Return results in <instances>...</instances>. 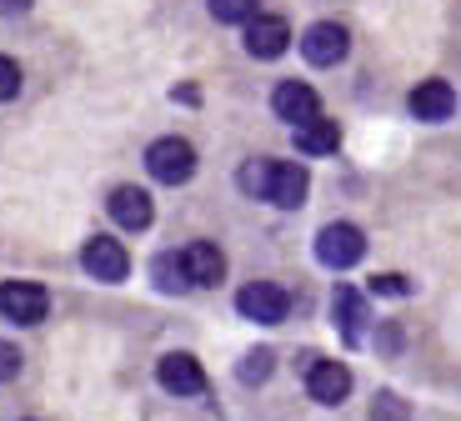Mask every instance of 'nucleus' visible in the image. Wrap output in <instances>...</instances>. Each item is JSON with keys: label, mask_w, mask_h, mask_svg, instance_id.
Here are the masks:
<instances>
[{"label": "nucleus", "mask_w": 461, "mask_h": 421, "mask_svg": "<svg viewBox=\"0 0 461 421\" xmlns=\"http://www.w3.org/2000/svg\"><path fill=\"white\" fill-rule=\"evenodd\" d=\"M146 171L161 186H181V181H191V171H196V151H191V141H181V136H161L146 151Z\"/></svg>", "instance_id": "nucleus-1"}, {"label": "nucleus", "mask_w": 461, "mask_h": 421, "mask_svg": "<svg viewBox=\"0 0 461 421\" xmlns=\"http://www.w3.org/2000/svg\"><path fill=\"white\" fill-rule=\"evenodd\" d=\"M361 256H366V236H361L351 221H331V226L316 236V261L331 266V271H351Z\"/></svg>", "instance_id": "nucleus-2"}, {"label": "nucleus", "mask_w": 461, "mask_h": 421, "mask_svg": "<svg viewBox=\"0 0 461 421\" xmlns=\"http://www.w3.org/2000/svg\"><path fill=\"white\" fill-rule=\"evenodd\" d=\"M50 311V291L41 281H5L0 286V316L15 326H35Z\"/></svg>", "instance_id": "nucleus-3"}, {"label": "nucleus", "mask_w": 461, "mask_h": 421, "mask_svg": "<svg viewBox=\"0 0 461 421\" xmlns=\"http://www.w3.org/2000/svg\"><path fill=\"white\" fill-rule=\"evenodd\" d=\"M236 311H241V316H251V321H261V326H276V321H286L291 297L281 291L276 281H251V286H241Z\"/></svg>", "instance_id": "nucleus-4"}, {"label": "nucleus", "mask_w": 461, "mask_h": 421, "mask_svg": "<svg viewBox=\"0 0 461 421\" xmlns=\"http://www.w3.org/2000/svg\"><path fill=\"white\" fill-rule=\"evenodd\" d=\"M81 266L95 276V281L115 286V281H126L131 256H126V246H121L115 236H91V241H86V251H81Z\"/></svg>", "instance_id": "nucleus-5"}, {"label": "nucleus", "mask_w": 461, "mask_h": 421, "mask_svg": "<svg viewBox=\"0 0 461 421\" xmlns=\"http://www.w3.org/2000/svg\"><path fill=\"white\" fill-rule=\"evenodd\" d=\"M306 191H312V176L301 171L296 160H271V181H266L261 201L281 206V211H296V206L306 201Z\"/></svg>", "instance_id": "nucleus-6"}, {"label": "nucleus", "mask_w": 461, "mask_h": 421, "mask_svg": "<svg viewBox=\"0 0 461 421\" xmlns=\"http://www.w3.org/2000/svg\"><path fill=\"white\" fill-rule=\"evenodd\" d=\"M156 376H161V387L171 391V397H206V371H201L196 356H185V352L161 356Z\"/></svg>", "instance_id": "nucleus-7"}, {"label": "nucleus", "mask_w": 461, "mask_h": 421, "mask_svg": "<svg viewBox=\"0 0 461 421\" xmlns=\"http://www.w3.org/2000/svg\"><path fill=\"white\" fill-rule=\"evenodd\" d=\"M271 111H276L286 125H306V121L321 115V101H316V91L306 86V80H281L276 91H271Z\"/></svg>", "instance_id": "nucleus-8"}, {"label": "nucleus", "mask_w": 461, "mask_h": 421, "mask_svg": "<svg viewBox=\"0 0 461 421\" xmlns=\"http://www.w3.org/2000/svg\"><path fill=\"white\" fill-rule=\"evenodd\" d=\"M301 50H306L312 66H336V60H346V50H351V35L336 21H316L312 31L301 35Z\"/></svg>", "instance_id": "nucleus-9"}, {"label": "nucleus", "mask_w": 461, "mask_h": 421, "mask_svg": "<svg viewBox=\"0 0 461 421\" xmlns=\"http://www.w3.org/2000/svg\"><path fill=\"white\" fill-rule=\"evenodd\" d=\"M286 46H291V25L281 21V15H251V21H246V50H251L256 60L286 56Z\"/></svg>", "instance_id": "nucleus-10"}, {"label": "nucleus", "mask_w": 461, "mask_h": 421, "mask_svg": "<svg viewBox=\"0 0 461 421\" xmlns=\"http://www.w3.org/2000/svg\"><path fill=\"white\" fill-rule=\"evenodd\" d=\"M306 391H312L321 407H336V401L351 397V371L341 362H312L306 366Z\"/></svg>", "instance_id": "nucleus-11"}, {"label": "nucleus", "mask_w": 461, "mask_h": 421, "mask_svg": "<svg viewBox=\"0 0 461 421\" xmlns=\"http://www.w3.org/2000/svg\"><path fill=\"white\" fill-rule=\"evenodd\" d=\"M411 115L416 121H451L456 115V91L447 80H421L411 91Z\"/></svg>", "instance_id": "nucleus-12"}, {"label": "nucleus", "mask_w": 461, "mask_h": 421, "mask_svg": "<svg viewBox=\"0 0 461 421\" xmlns=\"http://www.w3.org/2000/svg\"><path fill=\"white\" fill-rule=\"evenodd\" d=\"M111 216H115V226H126V231H146L150 226V196L140 191V186H115L111 191Z\"/></svg>", "instance_id": "nucleus-13"}, {"label": "nucleus", "mask_w": 461, "mask_h": 421, "mask_svg": "<svg viewBox=\"0 0 461 421\" xmlns=\"http://www.w3.org/2000/svg\"><path fill=\"white\" fill-rule=\"evenodd\" d=\"M185 261V276H191V286H221V276H226V256H221L211 241H196V246L181 251Z\"/></svg>", "instance_id": "nucleus-14"}, {"label": "nucleus", "mask_w": 461, "mask_h": 421, "mask_svg": "<svg viewBox=\"0 0 461 421\" xmlns=\"http://www.w3.org/2000/svg\"><path fill=\"white\" fill-rule=\"evenodd\" d=\"M336 326H341L346 346L361 342V331H366V301H361L357 286H336Z\"/></svg>", "instance_id": "nucleus-15"}, {"label": "nucleus", "mask_w": 461, "mask_h": 421, "mask_svg": "<svg viewBox=\"0 0 461 421\" xmlns=\"http://www.w3.org/2000/svg\"><path fill=\"white\" fill-rule=\"evenodd\" d=\"M336 146H341V131L331 121H321V115L296 125V151H306V156H331Z\"/></svg>", "instance_id": "nucleus-16"}, {"label": "nucleus", "mask_w": 461, "mask_h": 421, "mask_svg": "<svg viewBox=\"0 0 461 421\" xmlns=\"http://www.w3.org/2000/svg\"><path fill=\"white\" fill-rule=\"evenodd\" d=\"M156 286L161 291H191V276H185V261L176 256V251H166V256H156Z\"/></svg>", "instance_id": "nucleus-17"}, {"label": "nucleus", "mask_w": 461, "mask_h": 421, "mask_svg": "<svg viewBox=\"0 0 461 421\" xmlns=\"http://www.w3.org/2000/svg\"><path fill=\"white\" fill-rule=\"evenodd\" d=\"M211 15L226 25H246L256 15V0H211Z\"/></svg>", "instance_id": "nucleus-18"}, {"label": "nucleus", "mask_w": 461, "mask_h": 421, "mask_svg": "<svg viewBox=\"0 0 461 421\" xmlns=\"http://www.w3.org/2000/svg\"><path fill=\"white\" fill-rule=\"evenodd\" d=\"M266 181H271V160H251V166H241V186L251 196H266Z\"/></svg>", "instance_id": "nucleus-19"}, {"label": "nucleus", "mask_w": 461, "mask_h": 421, "mask_svg": "<svg viewBox=\"0 0 461 421\" xmlns=\"http://www.w3.org/2000/svg\"><path fill=\"white\" fill-rule=\"evenodd\" d=\"M21 96V66L11 56H0V101H15Z\"/></svg>", "instance_id": "nucleus-20"}, {"label": "nucleus", "mask_w": 461, "mask_h": 421, "mask_svg": "<svg viewBox=\"0 0 461 421\" xmlns=\"http://www.w3.org/2000/svg\"><path fill=\"white\" fill-rule=\"evenodd\" d=\"M371 291H376V297H406V291H411V281H406V276H396V271H381L376 281H371Z\"/></svg>", "instance_id": "nucleus-21"}, {"label": "nucleus", "mask_w": 461, "mask_h": 421, "mask_svg": "<svg viewBox=\"0 0 461 421\" xmlns=\"http://www.w3.org/2000/svg\"><path fill=\"white\" fill-rule=\"evenodd\" d=\"M266 371H271V352H266V346H261V352H251V356L241 362V381H261Z\"/></svg>", "instance_id": "nucleus-22"}, {"label": "nucleus", "mask_w": 461, "mask_h": 421, "mask_svg": "<svg viewBox=\"0 0 461 421\" xmlns=\"http://www.w3.org/2000/svg\"><path fill=\"white\" fill-rule=\"evenodd\" d=\"M15 371H21V352L11 342H0V381H15Z\"/></svg>", "instance_id": "nucleus-23"}, {"label": "nucleus", "mask_w": 461, "mask_h": 421, "mask_svg": "<svg viewBox=\"0 0 461 421\" xmlns=\"http://www.w3.org/2000/svg\"><path fill=\"white\" fill-rule=\"evenodd\" d=\"M35 0H0V15H25Z\"/></svg>", "instance_id": "nucleus-24"}]
</instances>
